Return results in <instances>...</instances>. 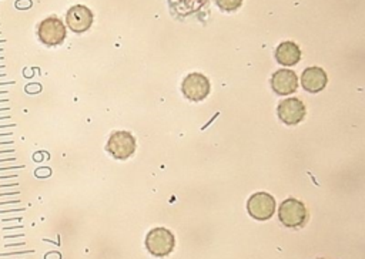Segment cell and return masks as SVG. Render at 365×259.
<instances>
[{"label": "cell", "mask_w": 365, "mask_h": 259, "mask_svg": "<svg viewBox=\"0 0 365 259\" xmlns=\"http://www.w3.org/2000/svg\"><path fill=\"white\" fill-rule=\"evenodd\" d=\"M174 246L175 238L167 228H154L145 236V248L153 256H167L174 250Z\"/></svg>", "instance_id": "1"}, {"label": "cell", "mask_w": 365, "mask_h": 259, "mask_svg": "<svg viewBox=\"0 0 365 259\" xmlns=\"http://www.w3.org/2000/svg\"><path fill=\"white\" fill-rule=\"evenodd\" d=\"M278 218L287 228H301L308 219V209L301 201L288 198L281 202L278 208Z\"/></svg>", "instance_id": "2"}, {"label": "cell", "mask_w": 365, "mask_h": 259, "mask_svg": "<svg viewBox=\"0 0 365 259\" xmlns=\"http://www.w3.org/2000/svg\"><path fill=\"white\" fill-rule=\"evenodd\" d=\"M137 148V141L134 135L128 131H114L106 145V151L115 159L130 158Z\"/></svg>", "instance_id": "3"}, {"label": "cell", "mask_w": 365, "mask_h": 259, "mask_svg": "<svg viewBox=\"0 0 365 259\" xmlns=\"http://www.w3.org/2000/svg\"><path fill=\"white\" fill-rule=\"evenodd\" d=\"M37 36L46 46H58L66 38V26L58 17L50 16L40 21Z\"/></svg>", "instance_id": "4"}, {"label": "cell", "mask_w": 365, "mask_h": 259, "mask_svg": "<svg viewBox=\"0 0 365 259\" xmlns=\"http://www.w3.org/2000/svg\"><path fill=\"white\" fill-rule=\"evenodd\" d=\"M210 80L201 73H190L181 83L182 95L190 101H202L210 94Z\"/></svg>", "instance_id": "5"}, {"label": "cell", "mask_w": 365, "mask_h": 259, "mask_svg": "<svg viewBox=\"0 0 365 259\" xmlns=\"http://www.w3.org/2000/svg\"><path fill=\"white\" fill-rule=\"evenodd\" d=\"M247 211L255 221H267L274 215L275 199L267 192H255L247 201Z\"/></svg>", "instance_id": "6"}, {"label": "cell", "mask_w": 365, "mask_h": 259, "mask_svg": "<svg viewBox=\"0 0 365 259\" xmlns=\"http://www.w3.org/2000/svg\"><path fill=\"white\" fill-rule=\"evenodd\" d=\"M277 114H278V118L285 125H297L305 118L307 108L299 98L289 97L279 101L277 107Z\"/></svg>", "instance_id": "7"}, {"label": "cell", "mask_w": 365, "mask_h": 259, "mask_svg": "<svg viewBox=\"0 0 365 259\" xmlns=\"http://www.w3.org/2000/svg\"><path fill=\"white\" fill-rule=\"evenodd\" d=\"M66 23L74 33H83L93 24V13L84 4H74L66 14Z\"/></svg>", "instance_id": "8"}, {"label": "cell", "mask_w": 365, "mask_h": 259, "mask_svg": "<svg viewBox=\"0 0 365 259\" xmlns=\"http://www.w3.org/2000/svg\"><path fill=\"white\" fill-rule=\"evenodd\" d=\"M271 88L278 95L294 94L298 88V77L292 70L281 68L272 74Z\"/></svg>", "instance_id": "9"}, {"label": "cell", "mask_w": 365, "mask_h": 259, "mask_svg": "<svg viewBox=\"0 0 365 259\" xmlns=\"http://www.w3.org/2000/svg\"><path fill=\"white\" fill-rule=\"evenodd\" d=\"M328 83L327 73L321 67H308L301 75V85L305 91L317 94L325 88Z\"/></svg>", "instance_id": "10"}, {"label": "cell", "mask_w": 365, "mask_h": 259, "mask_svg": "<svg viewBox=\"0 0 365 259\" xmlns=\"http://www.w3.org/2000/svg\"><path fill=\"white\" fill-rule=\"evenodd\" d=\"M301 58V50L294 41H284L275 48V60L282 65H295Z\"/></svg>", "instance_id": "11"}, {"label": "cell", "mask_w": 365, "mask_h": 259, "mask_svg": "<svg viewBox=\"0 0 365 259\" xmlns=\"http://www.w3.org/2000/svg\"><path fill=\"white\" fill-rule=\"evenodd\" d=\"M215 3L224 11H234L241 7L242 0H215Z\"/></svg>", "instance_id": "12"}]
</instances>
